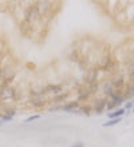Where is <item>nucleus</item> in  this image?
<instances>
[{
  "instance_id": "obj_1",
  "label": "nucleus",
  "mask_w": 134,
  "mask_h": 147,
  "mask_svg": "<svg viewBox=\"0 0 134 147\" xmlns=\"http://www.w3.org/2000/svg\"><path fill=\"white\" fill-rule=\"evenodd\" d=\"M40 19V15H39V9H38V5L36 3L31 4V5H27L26 9H24V22L30 23L34 26L35 22H38Z\"/></svg>"
},
{
  "instance_id": "obj_2",
  "label": "nucleus",
  "mask_w": 134,
  "mask_h": 147,
  "mask_svg": "<svg viewBox=\"0 0 134 147\" xmlns=\"http://www.w3.org/2000/svg\"><path fill=\"white\" fill-rule=\"evenodd\" d=\"M16 100V88L14 86H0V102Z\"/></svg>"
},
{
  "instance_id": "obj_3",
  "label": "nucleus",
  "mask_w": 134,
  "mask_h": 147,
  "mask_svg": "<svg viewBox=\"0 0 134 147\" xmlns=\"http://www.w3.org/2000/svg\"><path fill=\"white\" fill-rule=\"evenodd\" d=\"M110 82L111 87L114 90L115 92L118 94H123V90L126 88V80H125V78L122 75H115V76H111L109 79Z\"/></svg>"
},
{
  "instance_id": "obj_4",
  "label": "nucleus",
  "mask_w": 134,
  "mask_h": 147,
  "mask_svg": "<svg viewBox=\"0 0 134 147\" xmlns=\"http://www.w3.org/2000/svg\"><path fill=\"white\" fill-rule=\"evenodd\" d=\"M93 96V92L90 91L88 86L82 84L77 88V100L78 102H87Z\"/></svg>"
},
{
  "instance_id": "obj_5",
  "label": "nucleus",
  "mask_w": 134,
  "mask_h": 147,
  "mask_svg": "<svg viewBox=\"0 0 134 147\" xmlns=\"http://www.w3.org/2000/svg\"><path fill=\"white\" fill-rule=\"evenodd\" d=\"M99 72L101 70L98 67H94V68H90L87 70L86 75H84V84L88 86L94 83V82H99Z\"/></svg>"
},
{
  "instance_id": "obj_6",
  "label": "nucleus",
  "mask_w": 134,
  "mask_h": 147,
  "mask_svg": "<svg viewBox=\"0 0 134 147\" xmlns=\"http://www.w3.org/2000/svg\"><path fill=\"white\" fill-rule=\"evenodd\" d=\"M106 106H107V99H105V98H97L95 100H94V105H93V110H94V112H95L97 115H101L102 111L106 109Z\"/></svg>"
},
{
  "instance_id": "obj_7",
  "label": "nucleus",
  "mask_w": 134,
  "mask_h": 147,
  "mask_svg": "<svg viewBox=\"0 0 134 147\" xmlns=\"http://www.w3.org/2000/svg\"><path fill=\"white\" fill-rule=\"evenodd\" d=\"M46 103L47 100L44 99V96H30V99H28V105L32 109H42L46 106Z\"/></svg>"
},
{
  "instance_id": "obj_8",
  "label": "nucleus",
  "mask_w": 134,
  "mask_h": 147,
  "mask_svg": "<svg viewBox=\"0 0 134 147\" xmlns=\"http://www.w3.org/2000/svg\"><path fill=\"white\" fill-rule=\"evenodd\" d=\"M63 92V84H48L44 87V94L46 95H58Z\"/></svg>"
},
{
  "instance_id": "obj_9",
  "label": "nucleus",
  "mask_w": 134,
  "mask_h": 147,
  "mask_svg": "<svg viewBox=\"0 0 134 147\" xmlns=\"http://www.w3.org/2000/svg\"><path fill=\"white\" fill-rule=\"evenodd\" d=\"M80 107V102L78 100H73L69 102V103H65L62 106V111L65 112H77V110Z\"/></svg>"
},
{
  "instance_id": "obj_10",
  "label": "nucleus",
  "mask_w": 134,
  "mask_h": 147,
  "mask_svg": "<svg viewBox=\"0 0 134 147\" xmlns=\"http://www.w3.org/2000/svg\"><path fill=\"white\" fill-rule=\"evenodd\" d=\"M70 96V92L69 91H63V92L61 94H58V95H54L52 96V103L54 105H59V103H62V102H66L67 99H69Z\"/></svg>"
},
{
  "instance_id": "obj_11",
  "label": "nucleus",
  "mask_w": 134,
  "mask_h": 147,
  "mask_svg": "<svg viewBox=\"0 0 134 147\" xmlns=\"http://www.w3.org/2000/svg\"><path fill=\"white\" fill-rule=\"evenodd\" d=\"M19 27H20V32H22L23 35H26V36L30 35L31 31L34 30V26H32V24H30V23H27V22H24V20H22V22H20Z\"/></svg>"
},
{
  "instance_id": "obj_12",
  "label": "nucleus",
  "mask_w": 134,
  "mask_h": 147,
  "mask_svg": "<svg viewBox=\"0 0 134 147\" xmlns=\"http://www.w3.org/2000/svg\"><path fill=\"white\" fill-rule=\"evenodd\" d=\"M123 98L125 99L134 98V80L130 82L129 84H126V88H125V92H123Z\"/></svg>"
},
{
  "instance_id": "obj_13",
  "label": "nucleus",
  "mask_w": 134,
  "mask_h": 147,
  "mask_svg": "<svg viewBox=\"0 0 134 147\" xmlns=\"http://www.w3.org/2000/svg\"><path fill=\"white\" fill-rule=\"evenodd\" d=\"M69 59L71 60V62H79L80 59H82V56H80V51L79 48H73V51L69 54Z\"/></svg>"
},
{
  "instance_id": "obj_14",
  "label": "nucleus",
  "mask_w": 134,
  "mask_h": 147,
  "mask_svg": "<svg viewBox=\"0 0 134 147\" xmlns=\"http://www.w3.org/2000/svg\"><path fill=\"white\" fill-rule=\"evenodd\" d=\"M125 72L129 75V78L134 79V62H129L125 67Z\"/></svg>"
},
{
  "instance_id": "obj_15",
  "label": "nucleus",
  "mask_w": 134,
  "mask_h": 147,
  "mask_svg": "<svg viewBox=\"0 0 134 147\" xmlns=\"http://www.w3.org/2000/svg\"><path fill=\"white\" fill-rule=\"evenodd\" d=\"M125 114V109H117L114 112L109 114V119H114V118H122V115Z\"/></svg>"
},
{
  "instance_id": "obj_16",
  "label": "nucleus",
  "mask_w": 134,
  "mask_h": 147,
  "mask_svg": "<svg viewBox=\"0 0 134 147\" xmlns=\"http://www.w3.org/2000/svg\"><path fill=\"white\" fill-rule=\"evenodd\" d=\"M91 110H93V107L90 105H82L79 109H78V112L84 114V115H90V114H91Z\"/></svg>"
},
{
  "instance_id": "obj_17",
  "label": "nucleus",
  "mask_w": 134,
  "mask_h": 147,
  "mask_svg": "<svg viewBox=\"0 0 134 147\" xmlns=\"http://www.w3.org/2000/svg\"><path fill=\"white\" fill-rule=\"evenodd\" d=\"M0 112H3V114H5V115L8 116H11V118H14L16 114V109L15 107H10V106H5V109L3 110V111H0Z\"/></svg>"
},
{
  "instance_id": "obj_18",
  "label": "nucleus",
  "mask_w": 134,
  "mask_h": 147,
  "mask_svg": "<svg viewBox=\"0 0 134 147\" xmlns=\"http://www.w3.org/2000/svg\"><path fill=\"white\" fill-rule=\"evenodd\" d=\"M122 120V118H114V119H109L106 123H102L103 127H111V126H115L117 123H119Z\"/></svg>"
},
{
  "instance_id": "obj_19",
  "label": "nucleus",
  "mask_w": 134,
  "mask_h": 147,
  "mask_svg": "<svg viewBox=\"0 0 134 147\" xmlns=\"http://www.w3.org/2000/svg\"><path fill=\"white\" fill-rule=\"evenodd\" d=\"M88 88H90V91H91L93 94H97L98 90H99V82H94L91 84H88Z\"/></svg>"
},
{
  "instance_id": "obj_20",
  "label": "nucleus",
  "mask_w": 134,
  "mask_h": 147,
  "mask_svg": "<svg viewBox=\"0 0 134 147\" xmlns=\"http://www.w3.org/2000/svg\"><path fill=\"white\" fill-rule=\"evenodd\" d=\"M39 118H40V115L39 114H35V115H31V116H28L26 119V123H31V122H34V120H38Z\"/></svg>"
},
{
  "instance_id": "obj_21",
  "label": "nucleus",
  "mask_w": 134,
  "mask_h": 147,
  "mask_svg": "<svg viewBox=\"0 0 134 147\" xmlns=\"http://www.w3.org/2000/svg\"><path fill=\"white\" fill-rule=\"evenodd\" d=\"M118 103H115V102H107V110H113V109H115V107H118Z\"/></svg>"
},
{
  "instance_id": "obj_22",
  "label": "nucleus",
  "mask_w": 134,
  "mask_h": 147,
  "mask_svg": "<svg viewBox=\"0 0 134 147\" xmlns=\"http://www.w3.org/2000/svg\"><path fill=\"white\" fill-rule=\"evenodd\" d=\"M12 118L11 116H8V115H5V114H3V112H0V120H11Z\"/></svg>"
},
{
  "instance_id": "obj_23",
  "label": "nucleus",
  "mask_w": 134,
  "mask_h": 147,
  "mask_svg": "<svg viewBox=\"0 0 134 147\" xmlns=\"http://www.w3.org/2000/svg\"><path fill=\"white\" fill-rule=\"evenodd\" d=\"M56 110H62L61 105H54L52 107H50V111H56Z\"/></svg>"
},
{
  "instance_id": "obj_24",
  "label": "nucleus",
  "mask_w": 134,
  "mask_h": 147,
  "mask_svg": "<svg viewBox=\"0 0 134 147\" xmlns=\"http://www.w3.org/2000/svg\"><path fill=\"white\" fill-rule=\"evenodd\" d=\"M71 147H84V143H83V142H75V143H74Z\"/></svg>"
},
{
  "instance_id": "obj_25",
  "label": "nucleus",
  "mask_w": 134,
  "mask_h": 147,
  "mask_svg": "<svg viewBox=\"0 0 134 147\" xmlns=\"http://www.w3.org/2000/svg\"><path fill=\"white\" fill-rule=\"evenodd\" d=\"M133 107H134V105L131 103V102H127L126 106H125V109H126V110H130V109H133Z\"/></svg>"
},
{
  "instance_id": "obj_26",
  "label": "nucleus",
  "mask_w": 134,
  "mask_h": 147,
  "mask_svg": "<svg viewBox=\"0 0 134 147\" xmlns=\"http://www.w3.org/2000/svg\"><path fill=\"white\" fill-rule=\"evenodd\" d=\"M0 126H1V120H0Z\"/></svg>"
},
{
  "instance_id": "obj_27",
  "label": "nucleus",
  "mask_w": 134,
  "mask_h": 147,
  "mask_svg": "<svg viewBox=\"0 0 134 147\" xmlns=\"http://www.w3.org/2000/svg\"><path fill=\"white\" fill-rule=\"evenodd\" d=\"M0 58H1V54H0ZM0 60H1V59H0Z\"/></svg>"
},
{
  "instance_id": "obj_28",
  "label": "nucleus",
  "mask_w": 134,
  "mask_h": 147,
  "mask_svg": "<svg viewBox=\"0 0 134 147\" xmlns=\"http://www.w3.org/2000/svg\"><path fill=\"white\" fill-rule=\"evenodd\" d=\"M131 110H133V112H134V107H133V109H131Z\"/></svg>"
}]
</instances>
